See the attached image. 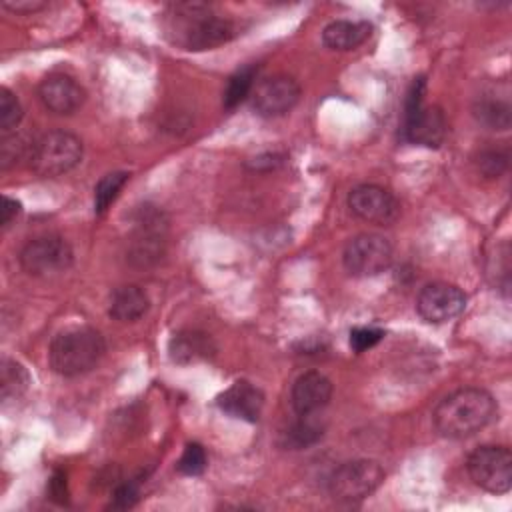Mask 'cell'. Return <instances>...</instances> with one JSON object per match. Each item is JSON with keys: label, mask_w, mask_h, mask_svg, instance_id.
<instances>
[{"label": "cell", "mask_w": 512, "mask_h": 512, "mask_svg": "<svg viewBox=\"0 0 512 512\" xmlns=\"http://www.w3.org/2000/svg\"><path fill=\"white\" fill-rule=\"evenodd\" d=\"M342 262L348 274L356 278L378 276L392 264V246L384 236L364 232L348 240Z\"/></svg>", "instance_id": "9"}, {"label": "cell", "mask_w": 512, "mask_h": 512, "mask_svg": "<svg viewBox=\"0 0 512 512\" xmlns=\"http://www.w3.org/2000/svg\"><path fill=\"white\" fill-rule=\"evenodd\" d=\"M30 148L32 144H28L26 140H22L20 136H8L2 142V168H10L12 164H16L20 158H28L30 156Z\"/></svg>", "instance_id": "30"}, {"label": "cell", "mask_w": 512, "mask_h": 512, "mask_svg": "<svg viewBox=\"0 0 512 512\" xmlns=\"http://www.w3.org/2000/svg\"><path fill=\"white\" fill-rule=\"evenodd\" d=\"M106 352L104 336L90 326L68 328L54 336L48 352L50 366L64 378H76L90 372Z\"/></svg>", "instance_id": "3"}, {"label": "cell", "mask_w": 512, "mask_h": 512, "mask_svg": "<svg viewBox=\"0 0 512 512\" xmlns=\"http://www.w3.org/2000/svg\"><path fill=\"white\" fill-rule=\"evenodd\" d=\"M474 164L484 178H500L508 170V152L498 148H484L476 154Z\"/></svg>", "instance_id": "25"}, {"label": "cell", "mask_w": 512, "mask_h": 512, "mask_svg": "<svg viewBox=\"0 0 512 512\" xmlns=\"http://www.w3.org/2000/svg\"><path fill=\"white\" fill-rule=\"evenodd\" d=\"M74 262L72 246L58 234H44L28 240L20 250V266L36 278L66 272Z\"/></svg>", "instance_id": "7"}, {"label": "cell", "mask_w": 512, "mask_h": 512, "mask_svg": "<svg viewBox=\"0 0 512 512\" xmlns=\"http://www.w3.org/2000/svg\"><path fill=\"white\" fill-rule=\"evenodd\" d=\"M150 308L148 294L136 284H122L110 294L108 314L118 322H136Z\"/></svg>", "instance_id": "19"}, {"label": "cell", "mask_w": 512, "mask_h": 512, "mask_svg": "<svg viewBox=\"0 0 512 512\" xmlns=\"http://www.w3.org/2000/svg\"><path fill=\"white\" fill-rule=\"evenodd\" d=\"M258 74V66L248 64L238 68L226 82L224 88V96H222V104L226 110H234L238 104H242L246 100L248 94H252L254 90V80Z\"/></svg>", "instance_id": "22"}, {"label": "cell", "mask_w": 512, "mask_h": 512, "mask_svg": "<svg viewBox=\"0 0 512 512\" xmlns=\"http://www.w3.org/2000/svg\"><path fill=\"white\" fill-rule=\"evenodd\" d=\"M28 384H30V376L24 370V366L18 364L16 360L4 358V362H2V380H0V394H2L4 404L10 402V400L20 398L28 390Z\"/></svg>", "instance_id": "23"}, {"label": "cell", "mask_w": 512, "mask_h": 512, "mask_svg": "<svg viewBox=\"0 0 512 512\" xmlns=\"http://www.w3.org/2000/svg\"><path fill=\"white\" fill-rule=\"evenodd\" d=\"M346 204L354 216L378 226H388L400 216V204L396 196L378 184L354 186L348 192Z\"/></svg>", "instance_id": "11"}, {"label": "cell", "mask_w": 512, "mask_h": 512, "mask_svg": "<svg viewBox=\"0 0 512 512\" xmlns=\"http://www.w3.org/2000/svg\"><path fill=\"white\" fill-rule=\"evenodd\" d=\"M284 158L286 156L280 152H264V154L250 158L246 162V168H250L254 172H270V170H276L284 162Z\"/></svg>", "instance_id": "31"}, {"label": "cell", "mask_w": 512, "mask_h": 512, "mask_svg": "<svg viewBox=\"0 0 512 512\" xmlns=\"http://www.w3.org/2000/svg\"><path fill=\"white\" fill-rule=\"evenodd\" d=\"M216 404L222 412L244 422H258L264 408V394L248 380H236L230 388L218 394Z\"/></svg>", "instance_id": "15"}, {"label": "cell", "mask_w": 512, "mask_h": 512, "mask_svg": "<svg viewBox=\"0 0 512 512\" xmlns=\"http://www.w3.org/2000/svg\"><path fill=\"white\" fill-rule=\"evenodd\" d=\"M384 338V330L376 326H358L350 330V348L354 352H366Z\"/></svg>", "instance_id": "28"}, {"label": "cell", "mask_w": 512, "mask_h": 512, "mask_svg": "<svg viewBox=\"0 0 512 512\" xmlns=\"http://www.w3.org/2000/svg\"><path fill=\"white\" fill-rule=\"evenodd\" d=\"M332 398V382L322 372L310 370L300 374L290 392V402L296 414H318Z\"/></svg>", "instance_id": "16"}, {"label": "cell", "mask_w": 512, "mask_h": 512, "mask_svg": "<svg viewBox=\"0 0 512 512\" xmlns=\"http://www.w3.org/2000/svg\"><path fill=\"white\" fill-rule=\"evenodd\" d=\"M208 466V458H206V450L196 444V442H190L186 444L176 468L180 474L184 476H200Z\"/></svg>", "instance_id": "27"}, {"label": "cell", "mask_w": 512, "mask_h": 512, "mask_svg": "<svg viewBox=\"0 0 512 512\" xmlns=\"http://www.w3.org/2000/svg\"><path fill=\"white\" fill-rule=\"evenodd\" d=\"M38 98L46 110L68 116L74 114L86 100L84 88L68 74H48L38 86Z\"/></svg>", "instance_id": "14"}, {"label": "cell", "mask_w": 512, "mask_h": 512, "mask_svg": "<svg viewBox=\"0 0 512 512\" xmlns=\"http://www.w3.org/2000/svg\"><path fill=\"white\" fill-rule=\"evenodd\" d=\"M470 480L490 492L506 494L512 488V454L506 446H478L466 460Z\"/></svg>", "instance_id": "8"}, {"label": "cell", "mask_w": 512, "mask_h": 512, "mask_svg": "<svg viewBox=\"0 0 512 512\" xmlns=\"http://www.w3.org/2000/svg\"><path fill=\"white\" fill-rule=\"evenodd\" d=\"M384 482V470L376 460L358 458L334 468L328 478V492L340 502H360Z\"/></svg>", "instance_id": "6"}, {"label": "cell", "mask_w": 512, "mask_h": 512, "mask_svg": "<svg viewBox=\"0 0 512 512\" xmlns=\"http://www.w3.org/2000/svg\"><path fill=\"white\" fill-rule=\"evenodd\" d=\"M20 210H22V204H20L16 198L2 196V208H0V212H2V216H0L2 228H8V226L16 220V216L20 214Z\"/></svg>", "instance_id": "33"}, {"label": "cell", "mask_w": 512, "mask_h": 512, "mask_svg": "<svg viewBox=\"0 0 512 512\" xmlns=\"http://www.w3.org/2000/svg\"><path fill=\"white\" fill-rule=\"evenodd\" d=\"M164 36L182 50H212L230 42L238 28L230 18H224L204 2L172 4L162 20Z\"/></svg>", "instance_id": "1"}, {"label": "cell", "mask_w": 512, "mask_h": 512, "mask_svg": "<svg viewBox=\"0 0 512 512\" xmlns=\"http://www.w3.org/2000/svg\"><path fill=\"white\" fill-rule=\"evenodd\" d=\"M2 8L16 12V14H32V12L46 8V2H42V0H16V2L6 0V2H2Z\"/></svg>", "instance_id": "34"}, {"label": "cell", "mask_w": 512, "mask_h": 512, "mask_svg": "<svg viewBox=\"0 0 512 512\" xmlns=\"http://www.w3.org/2000/svg\"><path fill=\"white\" fill-rule=\"evenodd\" d=\"M324 430L326 426L316 414H298V420L282 432V446L288 450H306L322 440Z\"/></svg>", "instance_id": "21"}, {"label": "cell", "mask_w": 512, "mask_h": 512, "mask_svg": "<svg viewBox=\"0 0 512 512\" xmlns=\"http://www.w3.org/2000/svg\"><path fill=\"white\" fill-rule=\"evenodd\" d=\"M168 354L170 360L176 364H194V362H202L208 360L216 354V344L212 340L210 334L202 332V330H178L176 334H172L170 342H168Z\"/></svg>", "instance_id": "17"}, {"label": "cell", "mask_w": 512, "mask_h": 512, "mask_svg": "<svg viewBox=\"0 0 512 512\" xmlns=\"http://www.w3.org/2000/svg\"><path fill=\"white\" fill-rule=\"evenodd\" d=\"M372 34V24L364 20H334L324 26L322 42L330 50L350 52L362 46Z\"/></svg>", "instance_id": "18"}, {"label": "cell", "mask_w": 512, "mask_h": 512, "mask_svg": "<svg viewBox=\"0 0 512 512\" xmlns=\"http://www.w3.org/2000/svg\"><path fill=\"white\" fill-rule=\"evenodd\" d=\"M496 418L498 404L494 396L482 388H460L444 396L432 414L438 434L450 440L468 438Z\"/></svg>", "instance_id": "2"}, {"label": "cell", "mask_w": 512, "mask_h": 512, "mask_svg": "<svg viewBox=\"0 0 512 512\" xmlns=\"http://www.w3.org/2000/svg\"><path fill=\"white\" fill-rule=\"evenodd\" d=\"M140 498V490H138V482L136 480H128V482H122L114 488L112 496H110V502H108V508L112 510H128L132 508Z\"/></svg>", "instance_id": "29"}, {"label": "cell", "mask_w": 512, "mask_h": 512, "mask_svg": "<svg viewBox=\"0 0 512 512\" xmlns=\"http://www.w3.org/2000/svg\"><path fill=\"white\" fill-rule=\"evenodd\" d=\"M126 182H128V172L118 170V172L104 174L94 186V212L104 214L110 208V204L118 198Z\"/></svg>", "instance_id": "24"}, {"label": "cell", "mask_w": 512, "mask_h": 512, "mask_svg": "<svg viewBox=\"0 0 512 512\" xmlns=\"http://www.w3.org/2000/svg\"><path fill=\"white\" fill-rule=\"evenodd\" d=\"M48 496L56 504H68V482L62 470H56L48 482Z\"/></svg>", "instance_id": "32"}, {"label": "cell", "mask_w": 512, "mask_h": 512, "mask_svg": "<svg viewBox=\"0 0 512 512\" xmlns=\"http://www.w3.org/2000/svg\"><path fill=\"white\" fill-rule=\"evenodd\" d=\"M426 80L422 76L414 78L404 104V126L402 134L408 142L438 148L448 132V122L444 112L438 106L424 104Z\"/></svg>", "instance_id": "4"}, {"label": "cell", "mask_w": 512, "mask_h": 512, "mask_svg": "<svg viewBox=\"0 0 512 512\" xmlns=\"http://www.w3.org/2000/svg\"><path fill=\"white\" fill-rule=\"evenodd\" d=\"M82 154L84 146L78 136L66 130H52L32 144L28 162L38 176L56 178L76 168Z\"/></svg>", "instance_id": "5"}, {"label": "cell", "mask_w": 512, "mask_h": 512, "mask_svg": "<svg viewBox=\"0 0 512 512\" xmlns=\"http://www.w3.org/2000/svg\"><path fill=\"white\" fill-rule=\"evenodd\" d=\"M472 116L478 124L488 130H508L512 124V108L508 100L496 98L492 94L478 96L472 104Z\"/></svg>", "instance_id": "20"}, {"label": "cell", "mask_w": 512, "mask_h": 512, "mask_svg": "<svg viewBox=\"0 0 512 512\" xmlns=\"http://www.w3.org/2000/svg\"><path fill=\"white\" fill-rule=\"evenodd\" d=\"M300 84L286 74L260 80L252 90V106L262 118H278L288 114L300 100Z\"/></svg>", "instance_id": "13"}, {"label": "cell", "mask_w": 512, "mask_h": 512, "mask_svg": "<svg viewBox=\"0 0 512 512\" xmlns=\"http://www.w3.org/2000/svg\"><path fill=\"white\" fill-rule=\"evenodd\" d=\"M466 308V294L450 282H430L416 298V312L430 324H444L460 316Z\"/></svg>", "instance_id": "12"}, {"label": "cell", "mask_w": 512, "mask_h": 512, "mask_svg": "<svg viewBox=\"0 0 512 512\" xmlns=\"http://www.w3.org/2000/svg\"><path fill=\"white\" fill-rule=\"evenodd\" d=\"M164 236H166L164 214L156 208L144 206L138 212L134 234L128 246L130 262L136 266L156 264L164 254Z\"/></svg>", "instance_id": "10"}, {"label": "cell", "mask_w": 512, "mask_h": 512, "mask_svg": "<svg viewBox=\"0 0 512 512\" xmlns=\"http://www.w3.org/2000/svg\"><path fill=\"white\" fill-rule=\"evenodd\" d=\"M24 112H22V104L16 98V94L12 90H8L6 86L0 88V128L4 132L14 130L20 120H22Z\"/></svg>", "instance_id": "26"}]
</instances>
